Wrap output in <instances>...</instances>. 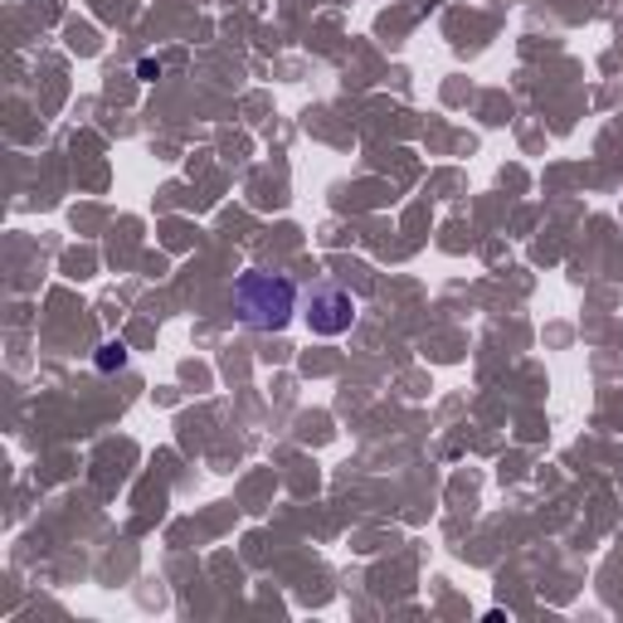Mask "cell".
Masks as SVG:
<instances>
[{"label":"cell","instance_id":"277c9868","mask_svg":"<svg viewBox=\"0 0 623 623\" xmlns=\"http://www.w3.org/2000/svg\"><path fill=\"white\" fill-rule=\"evenodd\" d=\"M137 73H142L146 83H156V79H162V64H156V59H142V64H137Z\"/></svg>","mask_w":623,"mask_h":623},{"label":"cell","instance_id":"6da1fadb","mask_svg":"<svg viewBox=\"0 0 623 623\" xmlns=\"http://www.w3.org/2000/svg\"><path fill=\"white\" fill-rule=\"evenodd\" d=\"M235 312H239L243 326H253V332H283V326L292 322V312H298V288H292L283 273H263V268L239 273Z\"/></svg>","mask_w":623,"mask_h":623},{"label":"cell","instance_id":"3957f363","mask_svg":"<svg viewBox=\"0 0 623 623\" xmlns=\"http://www.w3.org/2000/svg\"><path fill=\"white\" fill-rule=\"evenodd\" d=\"M122 365H127V346H122V341L97 346V371H122Z\"/></svg>","mask_w":623,"mask_h":623},{"label":"cell","instance_id":"7a4b0ae2","mask_svg":"<svg viewBox=\"0 0 623 623\" xmlns=\"http://www.w3.org/2000/svg\"><path fill=\"white\" fill-rule=\"evenodd\" d=\"M308 326L316 336H341V332H351V322H356V302H351V292L346 288H336V283H316L308 292Z\"/></svg>","mask_w":623,"mask_h":623}]
</instances>
